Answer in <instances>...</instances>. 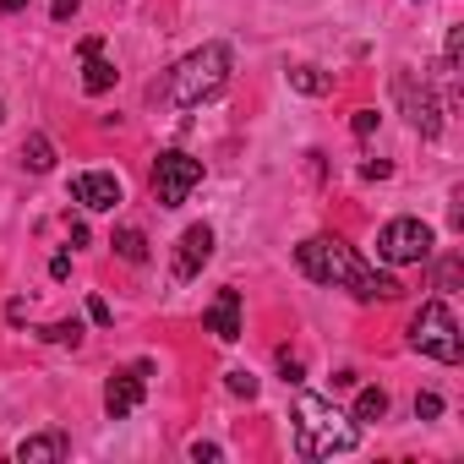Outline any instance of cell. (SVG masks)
I'll return each instance as SVG.
<instances>
[{
  "label": "cell",
  "mask_w": 464,
  "mask_h": 464,
  "mask_svg": "<svg viewBox=\"0 0 464 464\" xmlns=\"http://www.w3.org/2000/svg\"><path fill=\"white\" fill-rule=\"evenodd\" d=\"M295 263H301L306 279H317V285H344L355 301H393V295H399V279L366 268L339 236H312V241H301V246H295Z\"/></svg>",
  "instance_id": "obj_1"
},
{
  "label": "cell",
  "mask_w": 464,
  "mask_h": 464,
  "mask_svg": "<svg viewBox=\"0 0 464 464\" xmlns=\"http://www.w3.org/2000/svg\"><path fill=\"white\" fill-rule=\"evenodd\" d=\"M229 66H236V55H229V44H202V50H191L175 72H169V82H164V99L175 104V110H197L202 99H213L224 82H229Z\"/></svg>",
  "instance_id": "obj_2"
},
{
  "label": "cell",
  "mask_w": 464,
  "mask_h": 464,
  "mask_svg": "<svg viewBox=\"0 0 464 464\" xmlns=\"http://www.w3.org/2000/svg\"><path fill=\"white\" fill-rule=\"evenodd\" d=\"M295 437H301V453H306V459L350 453V448L361 442L355 420L339 415V410H334L328 399H317V393H301V399H295Z\"/></svg>",
  "instance_id": "obj_3"
},
{
  "label": "cell",
  "mask_w": 464,
  "mask_h": 464,
  "mask_svg": "<svg viewBox=\"0 0 464 464\" xmlns=\"http://www.w3.org/2000/svg\"><path fill=\"white\" fill-rule=\"evenodd\" d=\"M410 344H415L420 355L442 361V366H459V361H464L459 323H453V312H448L442 301H426V306L415 312V323H410Z\"/></svg>",
  "instance_id": "obj_4"
},
{
  "label": "cell",
  "mask_w": 464,
  "mask_h": 464,
  "mask_svg": "<svg viewBox=\"0 0 464 464\" xmlns=\"http://www.w3.org/2000/svg\"><path fill=\"white\" fill-rule=\"evenodd\" d=\"M197 186H202V159H191L180 148L153 159V197H159V208H180Z\"/></svg>",
  "instance_id": "obj_5"
},
{
  "label": "cell",
  "mask_w": 464,
  "mask_h": 464,
  "mask_svg": "<svg viewBox=\"0 0 464 464\" xmlns=\"http://www.w3.org/2000/svg\"><path fill=\"white\" fill-rule=\"evenodd\" d=\"M377 257L382 263H426L431 257V224L420 218H388L377 236Z\"/></svg>",
  "instance_id": "obj_6"
},
{
  "label": "cell",
  "mask_w": 464,
  "mask_h": 464,
  "mask_svg": "<svg viewBox=\"0 0 464 464\" xmlns=\"http://www.w3.org/2000/svg\"><path fill=\"white\" fill-rule=\"evenodd\" d=\"M393 93H399L404 121H410L420 137H437V131H442V104H437V93H431L426 82H415V77L404 72V77H393Z\"/></svg>",
  "instance_id": "obj_7"
},
{
  "label": "cell",
  "mask_w": 464,
  "mask_h": 464,
  "mask_svg": "<svg viewBox=\"0 0 464 464\" xmlns=\"http://www.w3.org/2000/svg\"><path fill=\"white\" fill-rule=\"evenodd\" d=\"M148 361H137V366H126V372H115L110 382H104V410H110V420H126L137 404H142V393H148Z\"/></svg>",
  "instance_id": "obj_8"
},
{
  "label": "cell",
  "mask_w": 464,
  "mask_h": 464,
  "mask_svg": "<svg viewBox=\"0 0 464 464\" xmlns=\"http://www.w3.org/2000/svg\"><path fill=\"white\" fill-rule=\"evenodd\" d=\"M208 257H213V229H208V224H191L186 236L175 241V279H180V285L197 279Z\"/></svg>",
  "instance_id": "obj_9"
},
{
  "label": "cell",
  "mask_w": 464,
  "mask_h": 464,
  "mask_svg": "<svg viewBox=\"0 0 464 464\" xmlns=\"http://www.w3.org/2000/svg\"><path fill=\"white\" fill-rule=\"evenodd\" d=\"M72 197H77L88 213H110V208L121 202V180L104 175V169H82V175L72 180Z\"/></svg>",
  "instance_id": "obj_10"
},
{
  "label": "cell",
  "mask_w": 464,
  "mask_h": 464,
  "mask_svg": "<svg viewBox=\"0 0 464 464\" xmlns=\"http://www.w3.org/2000/svg\"><path fill=\"white\" fill-rule=\"evenodd\" d=\"M208 334L224 339V344L241 339V290H218V301H213V312H208Z\"/></svg>",
  "instance_id": "obj_11"
},
{
  "label": "cell",
  "mask_w": 464,
  "mask_h": 464,
  "mask_svg": "<svg viewBox=\"0 0 464 464\" xmlns=\"http://www.w3.org/2000/svg\"><path fill=\"white\" fill-rule=\"evenodd\" d=\"M66 453H72L66 431H39V437H23V442H17V459H23V464H61Z\"/></svg>",
  "instance_id": "obj_12"
},
{
  "label": "cell",
  "mask_w": 464,
  "mask_h": 464,
  "mask_svg": "<svg viewBox=\"0 0 464 464\" xmlns=\"http://www.w3.org/2000/svg\"><path fill=\"white\" fill-rule=\"evenodd\" d=\"M23 164H28L34 175H44V169H55V142H50L44 131H28V142H23Z\"/></svg>",
  "instance_id": "obj_13"
},
{
  "label": "cell",
  "mask_w": 464,
  "mask_h": 464,
  "mask_svg": "<svg viewBox=\"0 0 464 464\" xmlns=\"http://www.w3.org/2000/svg\"><path fill=\"white\" fill-rule=\"evenodd\" d=\"M382 415H388V393H382V388H361V393H355V410H350V420L372 426V420H382Z\"/></svg>",
  "instance_id": "obj_14"
},
{
  "label": "cell",
  "mask_w": 464,
  "mask_h": 464,
  "mask_svg": "<svg viewBox=\"0 0 464 464\" xmlns=\"http://www.w3.org/2000/svg\"><path fill=\"white\" fill-rule=\"evenodd\" d=\"M115 77H121V72H115L104 55H88V66H82V88H88V93H110Z\"/></svg>",
  "instance_id": "obj_15"
},
{
  "label": "cell",
  "mask_w": 464,
  "mask_h": 464,
  "mask_svg": "<svg viewBox=\"0 0 464 464\" xmlns=\"http://www.w3.org/2000/svg\"><path fill=\"white\" fill-rule=\"evenodd\" d=\"M290 88H295V93H312V99H317V93H328L334 82H328V77H323L317 66H290Z\"/></svg>",
  "instance_id": "obj_16"
},
{
  "label": "cell",
  "mask_w": 464,
  "mask_h": 464,
  "mask_svg": "<svg viewBox=\"0 0 464 464\" xmlns=\"http://www.w3.org/2000/svg\"><path fill=\"white\" fill-rule=\"evenodd\" d=\"M126 263H148V241H142V229H121V236L110 241Z\"/></svg>",
  "instance_id": "obj_17"
},
{
  "label": "cell",
  "mask_w": 464,
  "mask_h": 464,
  "mask_svg": "<svg viewBox=\"0 0 464 464\" xmlns=\"http://www.w3.org/2000/svg\"><path fill=\"white\" fill-rule=\"evenodd\" d=\"M39 339H44V344H72V350H77V344H82V323H77V317H66V323H50Z\"/></svg>",
  "instance_id": "obj_18"
},
{
  "label": "cell",
  "mask_w": 464,
  "mask_h": 464,
  "mask_svg": "<svg viewBox=\"0 0 464 464\" xmlns=\"http://www.w3.org/2000/svg\"><path fill=\"white\" fill-rule=\"evenodd\" d=\"M224 382H229V393H236V399H257V377H252L246 366H236V372H224Z\"/></svg>",
  "instance_id": "obj_19"
},
{
  "label": "cell",
  "mask_w": 464,
  "mask_h": 464,
  "mask_svg": "<svg viewBox=\"0 0 464 464\" xmlns=\"http://www.w3.org/2000/svg\"><path fill=\"white\" fill-rule=\"evenodd\" d=\"M442 415V399L437 393H415V420H437Z\"/></svg>",
  "instance_id": "obj_20"
},
{
  "label": "cell",
  "mask_w": 464,
  "mask_h": 464,
  "mask_svg": "<svg viewBox=\"0 0 464 464\" xmlns=\"http://www.w3.org/2000/svg\"><path fill=\"white\" fill-rule=\"evenodd\" d=\"M459 55H464V28H448V44H442V61H448V66H459Z\"/></svg>",
  "instance_id": "obj_21"
},
{
  "label": "cell",
  "mask_w": 464,
  "mask_h": 464,
  "mask_svg": "<svg viewBox=\"0 0 464 464\" xmlns=\"http://www.w3.org/2000/svg\"><path fill=\"white\" fill-rule=\"evenodd\" d=\"M279 372H285V382H301V377H306L301 355H290V350H279Z\"/></svg>",
  "instance_id": "obj_22"
},
{
  "label": "cell",
  "mask_w": 464,
  "mask_h": 464,
  "mask_svg": "<svg viewBox=\"0 0 464 464\" xmlns=\"http://www.w3.org/2000/svg\"><path fill=\"white\" fill-rule=\"evenodd\" d=\"M350 131H355V137H372V131H377V115H372V110H361V115L350 121Z\"/></svg>",
  "instance_id": "obj_23"
},
{
  "label": "cell",
  "mask_w": 464,
  "mask_h": 464,
  "mask_svg": "<svg viewBox=\"0 0 464 464\" xmlns=\"http://www.w3.org/2000/svg\"><path fill=\"white\" fill-rule=\"evenodd\" d=\"M88 317H93V323H99V328H110V323H115V312H110V306H104V301H99V295H93V301H88Z\"/></svg>",
  "instance_id": "obj_24"
},
{
  "label": "cell",
  "mask_w": 464,
  "mask_h": 464,
  "mask_svg": "<svg viewBox=\"0 0 464 464\" xmlns=\"http://www.w3.org/2000/svg\"><path fill=\"white\" fill-rule=\"evenodd\" d=\"M361 175H366V180H388V159H366Z\"/></svg>",
  "instance_id": "obj_25"
},
{
  "label": "cell",
  "mask_w": 464,
  "mask_h": 464,
  "mask_svg": "<svg viewBox=\"0 0 464 464\" xmlns=\"http://www.w3.org/2000/svg\"><path fill=\"white\" fill-rule=\"evenodd\" d=\"M218 453H224V448H218V442H202V437H197V442H191V459H218Z\"/></svg>",
  "instance_id": "obj_26"
},
{
  "label": "cell",
  "mask_w": 464,
  "mask_h": 464,
  "mask_svg": "<svg viewBox=\"0 0 464 464\" xmlns=\"http://www.w3.org/2000/svg\"><path fill=\"white\" fill-rule=\"evenodd\" d=\"M77 6H82V0H55V23H72V17H77Z\"/></svg>",
  "instance_id": "obj_27"
},
{
  "label": "cell",
  "mask_w": 464,
  "mask_h": 464,
  "mask_svg": "<svg viewBox=\"0 0 464 464\" xmlns=\"http://www.w3.org/2000/svg\"><path fill=\"white\" fill-rule=\"evenodd\" d=\"M28 0H0V17H12V12H23Z\"/></svg>",
  "instance_id": "obj_28"
},
{
  "label": "cell",
  "mask_w": 464,
  "mask_h": 464,
  "mask_svg": "<svg viewBox=\"0 0 464 464\" xmlns=\"http://www.w3.org/2000/svg\"><path fill=\"white\" fill-rule=\"evenodd\" d=\"M0 115H6V110H0Z\"/></svg>",
  "instance_id": "obj_29"
}]
</instances>
